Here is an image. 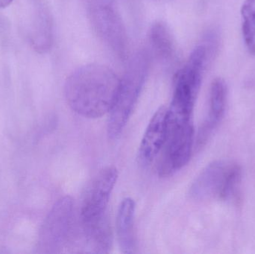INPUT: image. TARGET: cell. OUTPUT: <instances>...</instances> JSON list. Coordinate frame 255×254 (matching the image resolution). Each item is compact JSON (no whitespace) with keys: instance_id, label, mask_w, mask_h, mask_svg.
I'll use <instances>...</instances> for the list:
<instances>
[{"instance_id":"6da1fadb","label":"cell","mask_w":255,"mask_h":254,"mask_svg":"<svg viewBox=\"0 0 255 254\" xmlns=\"http://www.w3.org/2000/svg\"><path fill=\"white\" fill-rule=\"evenodd\" d=\"M120 80L116 73L106 66H82L66 81L64 95L67 104L84 117H102L109 113L113 105Z\"/></svg>"},{"instance_id":"7a4b0ae2","label":"cell","mask_w":255,"mask_h":254,"mask_svg":"<svg viewBox=\"0 0 255 254\" xmlns=\"http://www.w3.org/2000/svg\"><path fill=\"white\" fill-rule=\"evenodd\" d=\"M149 63V55L145 51L136 52L129 60L109 111L108 132L111 138H118L121 135L131 116L145 85Z\"/></svg>"},{"instance_id":"3957f363","label":"cell","mask_w":255,"mask_h":254,"mask_svg":"<svg viewBox=\"0 0 255 254\" xmlns=\"http://www.w3.org/2000/svg\"><path fill=\"white\" fill-rule=\"evenodd\" d=\"M208 59V49L199 45L193 49L185 65L174 79L173 96L168 114L180 119H192L193 107L200 89Z\"/></svg>"},{"instance_id":"277c9868","label":"cell","mask_w":255,"mask_h":254,"mask_svg":"<svg viewBox=\"0 0 255 254\" xmlns=\"http://www.w3.org/2000/svg\"><path fill=\"white\" fill-rule=\"evenodd\" d=\"M88 14L99 37L118 58L126 61L128 53V40L115 0H89Z\"/></svg>"},{"instance_id":"5b68a950","label":"cell","mask_w":255,"mask_h":254,"mask_svg":"<svg viewBox=\"0 0 255 254\" xmlns=\"http://www.w3.org/2000/svg\"><path fill=\"white\" fill-rule=\"evenodd\" d=\"M241 180V169L238 165L215 161L198 176L190 187V196L196 201L232 199Z\"/></svg>"},{"instance_id":"8992f818","label":"cell","mask_w":255,"mask_h":254,"mask_svg":"<svg viewBox=\"0 0 255 254\" xmlns=\"http://www.w3.org/2000/svg\"><path fill=\"white\" fill-rule=\"evenodd\" d=\"M73 200L65 196L58 200L43 222L39 236V252L61 253L73 239Z\"/></svg>"},{"instance_id":"52a82bcc","label":"cell","mask_w":255,"mask_h":254,"mask_svg":"<svg viewBox=\"0 0 255 254\" xmlns=\"http://www.w3.org/2000/svg\"><path fill=\"white\" fill-rule=\"evenodd\" d=\"M192 120H172L167 117V133L159 162V174L169 177L182 169L190 161L193 150Z\"/></svg>"},{"instance_id":"ba28073f","label":"cell","mask_w":255,"mask_h":254,"mask_svg":"<svg viewBox=\"0 0 255 254\" xmlns=\"http://www.w3.org/2000/svg\"><path fill=\"white\" fill-rule=\"evenodd\" d=\"M118 178V170L107 167L101 170L87 186L81 207V223H89L107 215V207Z\"/></svg>"},{"instance_id":"9c48e42d","label":"cell","mask_w":255,"mask_h":254,"mask_svg":"<svg viewBox=\"0 0 255 254\" xmlns=\"http://www.w3.org/2000/svg\"><path fill=\"white\" fill-rule=\"evenodd\" d=\"M227 86L222 79H217L211 84L210 91L209 110L205 122L201 126L196 140V147H203L218 127L226 112Z\"/></svg>"},{"instance_id":"30bf717a","label":"cell","mask_w":255,"mask_h":254,"mask_svg":"<svg viewBox=\"0 0 255 254\" xmlns=\"http://www.w3.org/2000/svg\"><path fill=\"white\" fill-rule=\"evenodd\" d=\"M167 133V108L161 107L151 117L139 146L141 163L148 164L160 153Z\"/></svg>"},{"instance_id":"8fae6325","label":"cell","mask_w":255,"mask_h":254,"mask_svg":"<svg viewBox=\"0 0 255 254\" xmlns=\"http://www.w3.org/2000/svg\"><path fill=\"white\" fill-rule=\"evenodd\" d=\"M80 240L86 253L108 254L112 246V234L108 215L95 222L81 223Z\"/></svg>"},{"instance_id":"7c38bea8","label":"cell","mask_w":255,"mask_h":254,"mask_svg":"<svg viewBox=\"0 0 255 254\" xmlns=\"http://www.w3.org/2000/svg\"><path fill=\"white\" fill-rule=\"evenodd\" d=\"M31 41L33 47L40 53L50 50L53 44V19L48 6L39 1L35 7Z\"/></svg>"},{"instance_id":"4fadbf2b","label":"cell","mask_w":255,"mask_h":254,"mask_svg":"<svg viewBox=\"0 0 255 254\" xmlns=\"http://www.w3.org/2000/svg\"><path fill=\"white\" fill-rule=\"evenodd\" d=\"M134 215V201L130 198H125L118 209L116 222L118 244L124 254H133L136 249Z\"/></svg>"},{"instance_id":"5bb4252c","label":"cell","mask_w":255,"mask_h":254,"mask_svg":"<svg viewBox=\"0 0 255 254\" xmlns=\"http://www.w3.org/2000/svg\"><path fill=\"white\" fill-rule=\"evenodd\" d=\"M148 41L154 56L165 64H172L176 59L175 39L169 26L162 21L151 25L148 31Z\"/></svg>"},{"instance_id":"9a60e30c","label":"cell","mask_w":255,"mask_h":254,"mask_svg":"<svg viewBox=\"0 0 255 254\" xmlns=\"http://www.w3.org/2000/svg\"><path fill=\"white\" fill-rule=\"evenodd\" d=\"M241 16L246 46L255 55V0H245L241 7Z\"/></svg>"},{"instance_id":"2e32d148","label":"cell","mask_w":255,"mask_h":254,"mask_svg":"<svg viewBox=\"0 0 255 254\" xmlns=\"http://www.w3.org/2000/svg\"><path fill=\"white\" fill-rule=\"evenodd\" d=\"M13 0H0V8H5L11 4Z\"/></svg>"},{"instance_id":"e0dca14e","label":"cell","mask_w":255,"mask_h":254,"mask_svg":"<svg viewBox=\"0 0 255 254\" xmlns=\"http://www.w3.org/2000/svg\"><path fill=\"white\" fill-rule=\"evenodd\" d=\"M157 1H166V0H157Z\"/></svg>"}]
</instances>
